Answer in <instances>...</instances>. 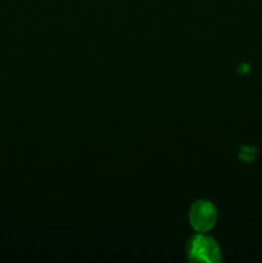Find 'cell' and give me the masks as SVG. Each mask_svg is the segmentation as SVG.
I'll use <instances>...</instances> for the list:
<instances>
[{
	"label": "cell",
	"mask_w": 262,
	"mask_h": 263,
	"mask_svg": "<svg viewBox=\"0 0 262 263\" xmlns=\"http://www.w3.org/2000/svg\"><path fill=\"white\" fill-rule=\"evenodd\" d=\"M188 257L190 261L218 262L221 259V251L215 239L203 235V233L193 236L188 243Z\"/></svg>",
	"instance_id": "cell-1"
},
{
	"label": "cell",
	"mask_w": 262,
	"mask_h": 263,
	"mask_svg": "<svg viewBox=\"0 0 262 263\" xmlns=\"http://www.w3.org/2000/svg\"><path fill=\"white\" fill-rule=\"evenodd\" d=\"M217 212L216 207L208 200H198L189 212L190 225L198 233H205L215 226Z\"/></svg>",
	"instance_id": "cell-2"
},
{
	"label": "cell",
	"mask_w": 262,
	"mask_h": 263,
	"mask_svg": "<svg viewBox=\"0 0 262 263\" xmlns=\"http://www.w3.org/2000/svg\"><path fill=\"white\" fill-rule=\"evenodd\" d=\"M254 156H256V149L252 148V146H243L239 152V157L244 162H251L254 158Z\"/></svg>",
	"instance_id": "cell-3"
}]
</instances>
